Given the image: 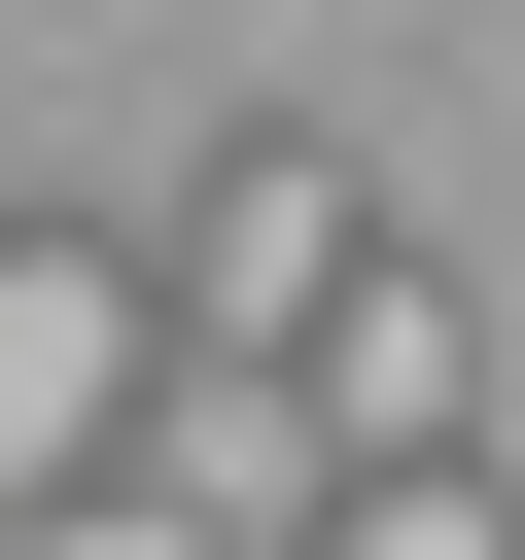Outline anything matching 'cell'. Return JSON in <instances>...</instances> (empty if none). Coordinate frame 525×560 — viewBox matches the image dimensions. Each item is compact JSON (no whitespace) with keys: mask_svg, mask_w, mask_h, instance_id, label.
<instances>
[{"mask_svg":"<svg viewBox=\"0 0 525 560\" xmlns=\"http://www.w3.org/2000/svg\"><path fill=\"white\" fill-rule=\"evenodd\" d=\"M140 490H175V525H245V560H315V525H350L315 350H175V385H140Z\"/></svg>","mask_w":525,"mask_h":560,"instance_id":"6da1fadb","label":"cell"},{"mask_svg":"<svg viewBox=\"0 0 525 560\" xmlns=\"http://www.w3.org/2000/svg\"><path fill=\"white\" fill-rule=\"evenodd\" d=\"M105 455H140V280L105 245H0V525L105 490Z\"/></svg>","mask_w":525,"mask_h":560,"instance_id":"7a4b0ae2","label":"cell"},{"mask_svg":"<svg viewBox=\"0 0 525 560\" xmlns=\"http://www.w3.org/2000/svg\"><path fill=\"white\" fill-rule=\"evenodd\" d=\"M315 315H350V175H280V140H245V175H210V245H175V350H315Z\"/></svg>","mask_w":525,"mask_h":560,"instance_id":"3957f363","label":"cell"},{"mask_svg":"<svg viewBox=\"0 0 525 560\" xmlns=\"http://www.w3.org/2000/svg\"><path fill=\"white\" fill-rule=\"evenodd\" d=\"M455 385H490V350H455V280H385V245H350V315H315V420H350V455H455Z\"/></svg>","mask_w":525,"mask_h":560,"instance_id":"277c9868","label":"cell"},{"mask_svg":"<svg viewBox=\"0 0 525 560\" xmlns=\"http://www.w3.org/2000/svg\"><path fill=\"white\" fill-rule=\"evenodd\" d=\"M315 560H525V525H490L455 455H350V525H315Z\"/></svg>","mask_w":525,"mask_h":560,"instance_id":"5b68a950","label":"cell"},{"mask_svg":"<svg viewBox=\"0 0 525 560\" xmlns=\"http://www.w3.org/2000/svg\"><path fill=\"white\" fill-rule=\"evenodd\" d=\"M35 560H245V525H175V490H35Z\"/></svg>","mask_w":525,"mask_h":560,"instance_id":"8992f818","label":"cell"}]
</instances>
